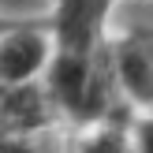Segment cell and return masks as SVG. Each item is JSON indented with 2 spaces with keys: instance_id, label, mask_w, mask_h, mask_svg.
Masks as SVG:
<instances>
[{
  "instance_id": "7",
  "label": "cell",
  "mask_w": 153,
  "mask_h": 153,
  "mask_svg": "<svg viewBox=\"0 0 153 153\" xmlns=\"http://www.w3.org/2000/svg\"><path fill=\"white\" fill-rule=\"evenodd\" d=\"M15 19H19V15H7V11H0V30H7Z\"/></svg>"
},
{
  "instance_id": "4",
  "label": "cell",
  "mask_w": 153,
  "mask_h": 153,
  "mask_svg": "<svg viewBox=\"0 0 153 153\" xmlns=\"http://www.w3.org/2000/svg\"><path fill=\"white\" fill-rule=\"evenodd\" d=\"M64 153H134L131 112H108L64 127Z\"/></svg>"
},
{
  "instance_id": "1",
  "label": "cell",
  "mask_w": 153,
  "mask_h": 153,
  "mask_svg": "<svg viewBox=\"0 0 153 153\" xmlns=\"http://www.w3.org/2000/svg\"><path fill=\"white\" fill-rule=\"evenodd\" d=\"M105 67L123 112H153V30H108Z\"/></svg>"
},
{
  "instance_id": "2",
  "label": "cell",
  "mask_w": 153,
  "mask_h": 153,
  "mask_svg": "<svg viewBox=\"0 0 153 153\" xmlns=\"http://www.w3.org/2000/svg\"><path fill=\"white\" fill-rule=\"evenodd\" d=\"M49 60H52V30L45 15H19L7 30H0V90L37 82Z\"/></svg>"
},
{
  "instance_id": "6",
  "label": "cell",
  "mask_w": 153,
  "mask_h": 153,
  "mask_svg": "<svg viewBox=\"0 0 153 153\" xmlns=\"http://www.w3.org/2000/svg\"><path fill=\"white\" fill-rule=\"evenodd\" d=\"M41 138L45 134H34V138H0V153H45Z\"/></svg>"
},
{
  "instance_id": "3",
  "label": "cell",
  "mask_w": 153,
  "mask_h": 153,
  "mask_svg": "<svg viewBox=\"0 0 153 153\" xmlns=\"http://www.w3.org/2000/svg\"><path fill=\"white\" fill-rule=\"evenodd\" d=\"M120 0H52L45 22L52 30V49L60 52H101L112 30Z\"/></svg>"
},
{
  "instance_id": "5",
  "label": "cell",
  "mask_w": 153,
  "mask_h": 153,
  "mask_svg": "<svg viewBox=\"0 0 153 153\" xmlns=\"http://www.w3.org/2000/svg\"><path fill=\"white\" fill-rule=\"evenodd\" d=\"M131 142L134 153H153V112L131 116Z\"/></svg>"
}]
</instances>
